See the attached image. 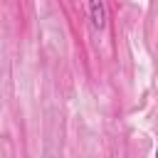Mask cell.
<instances>
[{"label":"cell","mask_w":158,"mask_h":158,"mask_svg":"<svg viewBox=\"0 0 158 158\" xmlns=\"http://www.w3.org/2000/svg\"><path fill=\"white\" fill-rule=\"evenodd\" d=\"M89 17H91L94 30H104L106 27V7H104V0H89Z\"/></svg>","instance_id":"6da1fadb"},{"label":"cell","mask_w":158,"mask_h":158,"mask_svg":"<svg viewBox=\"0 0 158 158\" xmlns=\"http://www.w3.org/2000/svg\"><path fill=\"white\" fill-rule=\"evenodd\" d=\"M156 158H158V143H156Z\"/></svg>","instance_id":"7a4b0ae2"}]
</instances>
